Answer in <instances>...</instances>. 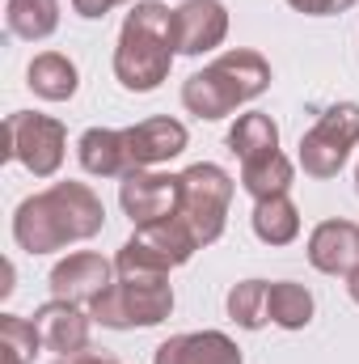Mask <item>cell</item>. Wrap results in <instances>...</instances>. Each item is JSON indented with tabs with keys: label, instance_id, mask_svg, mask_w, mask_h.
I'll use <instances>...</instances> for the list:
<instances>
[{
	"label": "cell",
	"instance_id": "cell-1",
	"mask_svg": "<svg viewBox=\"0 0 359 364\" xmlns=\"http://www.w3.org/2000/svg\"><path fill=\"white\" fill-rule=\"evenodd\" d=\"M101 225L106 208L89 182H55L21 199L13 212V237L26 255H51L68 242H89L93 233H101Z\"/></svg>",
	"mask_w": 359,
	"mask_h": 364
},
{
	"label": "cell",
	"instance_id": "cell-2",
	"mask_svg": "<svg viewBox=\"0 0 359 364\" xmlns=\"http://www.w3.org/2000/svg\"><path fill=\"white\" fill-rule=\"evenodd\" d=\"M174 9L161 0H136L114 47V77L131 93H153L161 81H170L174 68Z\"/></svg>",
	"mask_w": 359,
	"mask_h": 364
},
{
	"label": "cell",
	"instance_id": "cell-3",
	"mask_svg": "<svg viewBox=\"0 0 359 364\" xmlns=\"http://www.w3.org/2000/svg\"><path fill=\"white\" fill-rule=\"evenodd\" d=\"M270 90V64L267 55L250 51V47H237V51H224L220 60H211L203 73L186 77L182 85V106L194 114V119H228L237 106L254 102L258 93Z\"/></svg>",
	"mask_w": 359,
	"mask_h": 364
},
{
	"label": "cell",
	"instance_id": "cell-4",
	"mask_svg": "<svg viewBox=\"0 0 359 364\" xmlns=\"http://www.w3.org/2000/svg\"><path fill=\"white\" fill-rule=\"evenodd\" d=\"M89 318L110 331H136V326H161L174 314V288L170 275H140L118 272L97 296L89 301Z\"/></svg>",
	"mask_w": 359,
	"mask_h": 364
},
{
	"label": "cell",
	"instance_id": "cell-5",
	"mask_svg": "<svg viewBox=\"0 0 359 364\" xmlns=\"http://www.w3.org/2000/svg\"><path fill=\"white\" fill-rule=\"evenodd\" d=\"M199 250V237L190 233V225L182 216L170 220H153V225H136V233L123 242V250L114 255V272H140V275H170L174 267L190 263V255Z\"/></svg>",
	"mask_w": 359,
	"mask_h": 364
},
{
	"label": "cell",
	"instance_id": "cell-6",
	"mask_svg": "<svg viewBox=\"0 0 359 364\" xmlns=\"http://www.w3.org/2000/svg\"><path fill=\"white\" fill-rule=\"evenodd\" d=\"M182 195H178V216L190 225V233L199 237V246H211L224 225H228V203H233V178L211 166L199 161L190 170H182Z\"/></svg>",
	"mask_w": 359,
	"mask_h": 364
},
{
	"label": "cell",
	"instance_id": "cell-7",
	"mask_svg": "<svg viewBox=\"0 0 359 364\" xmlns=\"http://www.w3.org/2000/svg\"><path fill=\"white\" fill-rule=\"evenodd\" d=\"M68 132L51 114L34 110H13L4 119V161H21L34 178H51L64 166Z\"/></svg>",
	"mask_w": 359,
	"mask_h": 364
},
{
	"label": "cell",
	"instance_id": "cell-8",
	"mask_svg": "<svg viewBox=\"0 0 359 364\" xmlns=\"http://www.w3.org/2000/svg\"><path fill=\"white\" fill-rule=\"evenodd\" d=\"M359 144V102H334L300 136V170L309 178H334Z\"/></svg>",
	"mask_w": 359,
	"mask_h": 364
},
{
	"label": "cell",
	"instance_id": "cell-9",
	"mask_svg": "<svg viewBox=\"0 0 359 364\" xmlns=\"http://www.w3.org/2000/svg\"><path fill=\"white\" fill-rule=\"evenodd\" d=\"M178 195H182L178 174L136 170V174H127V178L118 182V203L131 216V225H153V220L178 216Z\"/></svg>",
	"mask_w": 359,
	"mask_h": 364
},
{
	"label": "cell",
	"instance_id": "cell-10",
	"mask_svg": "<svg viewBox=\"0 0 359 364\" xmlns=\"http://www.w3.org/2000/svg\"><path fill=\"white\" fill-rule=\"evenodd\" d=\"M228 38V9L220 0H186L174 9V47L178 55L216 51Z\"/></svg>",
	"mask_w": 359,
	"mask_h": 364
},
{
	"label": "cell",
	"instance_id": "cell-11",
	"mask_svg": "<svg viewBox=\"0 0 359 364\" xmlns=\"http://www.w3.org/2000/svg\"><path fill=\"white\" fill-rule=\"evenodd\" d=\"M34 326H38L43 348L55 352V356H81L89 348V318L72 301L51 296L47 305L34 309Z\"/></svg>",
	"mask_w": 359,
	"mask_h": 364
},
{
	"label": "cell",
	"instance_id": "cell-12",
	"mask_svg": "<svg viewBox=\"0 0 359 364\" xmlns=\"http://www.w3.org/2000/svg\"><path fill=\"white\" fill-rule=\"evenodd\" d=\"M309 263L326 275L359 272V225L355 220H321L309 233Z\"/></svg>",
	"mask_w": 359,
	"mask_h": 364
},
{
	"label": "cell",
	"instance_id": "cell-13",
	"mask_svg": "<svg viewBox=\"0 0 359 364\" xmlns=\"http://www.w3.org/2000/svg\"><path fill=\"white\" fill-rule=\"evenodd\" d=\"M123 140L131 153V170H153V166L178 157L190 136L178 119H144L136 127H123Z\"/></svg>",
	"mask_w": 359,
	"mask_h": 364
},
{
	"label": "cell",
	"instance_id": "cell-14",
	"mask_svg": "<svg viewBox=\"0 0 359 364\" xmlns=\"http://www.w3.org/2000/svg\"><path fill=\"white\" fill-rule=\"evenodd\" d=\"M110 272H114V263H106V259L93 255V250L68 255V259H60V263L51 267V296L72 301V305L93 301V296L110 284Z\"/></svg>",
	"mask_w": 359,
	"mask_h": 364
},
{
	"label": "cell",
	"instance_id": "cell-15",
	"mask_svg": "<svg viewBox=\"0 0 359 364\" xmlns=\"http://www.w3.org/2000/svg\"><path fill=\"white\" fill-rule=\"evenodd\" d=\"M153 364H241V348L224 331H194L165 339L153 352Z\"/></svg>",
	"mask_w": 359,
	"mask_h": 364
},
{
	"label": "cell",
	"instance_id": "cell-16",
	"mask_svg": "<svg viewBox=\"0 0 359 364\" xmlns=\"http://www.w3.org/2000/svg\"><path fill=\"white\" fill-rule=\"evenodd\" d=\"M77 157H81L85 174H93V178H127V174H136L127 140L114 127H89L81 136V144H77Z\"/></svg>",
	"mask_w": 359,
	"mask_h": 364
},
{
	"label": "cell",
	"instance_id": "cell-17",
	"mask_svg": "<svg viewBox=\"0 0 359 364\" xmlns=\"http://www.w3.org/2000/svg\"><path fill=\"white\" fill-rule=\"evenodd\" d=\"M26 85L38 93L43 102H68V97H77V90H81V73H77V64H72L68 55L43 51V55L30 60Z\"/></svg>",
	"mask_w": 359,
	"mask_h": 364
},
{
	"label": "cell",
	"instance_id": "cell-18",
	"mask_svg": "<svg viewBox=\"0 0 359 364\" xmlns=\"http://www.w3.org/2000/svg\"><path fill=\"white\" fill-rule=\"evenodd\" d=\"M258 242L267 246H287L300 237V208L287 195H270V199H254V216H250Z\"/></svg>",
	"mask_w": 359,
	"mask_h": 364
},
{
	"label": "cell",
	"instance_id": "cell-19",
	"mask_svg": "<svg viewBox=\"0 0 359 364\" xmlns=\"http://www.w3.org/2000/svg\"><path fill=\"white\" fill-rule=\"evenodd\" d=\"M292 178H296V166H292L279 149H275V153H263V157L241 161V186H245L254 199L287 195V191H292Z\"/></svg>",
	"mask_w": 359,
	"mask_h": 364
},
{
	"label": "cell",
	"instance_id": "cell-20",
	"mask_svg": "<svg viewBox=\"0 0 359 364\" xmlns=\"http://www.w3.org/2000/svg\"><path fill=\"white\" fill-rule=\"evenodd\" d=\"M4 26H9V34H17L26 43L51 38L55 26H60V0H9L4 4Z\"/></svg>",
	"mask_w": 359,
	"mask_h": 364
},
{
	"label": "cell",
	"instance_id": "cell-21",
	"mask_svg": "<svg viewBox=\"0 0 359 364\" xmlns=\"http://www.w3.org/2000/svg\"><path fill=\"white\" fill-rule=\"evenodd\" d=\"M270 305V322L283 326V331H304L313 322V292L296 279H275L267 292Z\"/></svg>",
	"mask_w": 359,
	"mask_h": 364
},
{
	"label": "cell",
	"instance_id": "cell-22",
	"mask_svg": "<svg viewBox=\"0 0 359 364\" xmlns=\"http://www.w3.org/2000/svg\"><path fill=\"white\" fill-rule=\"evenodd\" d=\"M279 149V127L270 123V114H241L233 127H228V153L237 161H250V157H263Z\"/></svg>",
	"mask_w": 359,
	"mask_h": 364
},
{
	"label": "cell",
	"instance_id": "cell-23",
	"mask_svg": "<svg viewBox=\"0 0 359 364\" xmlns=\"http://www.w3.org/2000/svg\"><path fill=\"white\" fill-rule=\"evenodd\" d=\"M267 292L270 284L267 279H241L228 288V318L241 326V331H263L270 322V305H267Z\"/></svg>",
	"mask_w": 359,
	"mask_h": 364
},
{
	"label": "cell",
	"instance_id": "cell-24",
	"mask_svg": "<svg viewBox=\"0 0 359 364\" xmlns=\"http://www.w3.org/2000/svg\"><path fill=\"white\" fill-rule=\"evenodd\" d=\"M38 348H43V339H38V326L30 318L0 314V352H4V364H34Z\"/></svg>",
	"mask_w": 359,
	"mask_h": 364
},
{
	"label": "cell",
	"instance_id": "cell-25",
	"mask_svg": "<svg viewBox=\"0 0 359 364\" xmlns=\"http://www.w3.org/2000/svg\"><path fill=\"white\" fill-rule=\"evenodd\" d=\"M287 4L304 17H330V13H347L355 0H287Z\"/></svg>",
	"mask_w": 359,
	"mask_h": 364
},
{
	"label": "cell",
	"instance_id": "cell-26",
	"mask_svg": "<svg viewBox=\"0 0 359 364\" xmlns=\"http://www.w3.org/2000/svg\"><path fill=\"white\" fill-rule=\"evenodd\" d=\"M118 4H136V0H72V9L81 13V17H106L110 9H118Z\"/></svg>",
	"mask_w": 359,
	"mask_h": 364
},
{
	"label": "cell",
	"instance_id": "cell-27",
	"mask_svg": "<svg viewBox=\"0 0 359 364\" xmlns=\"http://www.w3.org/2000/svg\"><path fill=\"white\" fill-rule=\"evenodd\" d=\"M77 364H118V356H110V352H97V348H85L81 356H72Z\"/></svg>",
	"mask_w": 359,
	"mask_h": 364
},
{
	"label": "cell",
	"instance_id": "cell-28",
	"mask_svg": "<svg viewBox=\"0 0 359 364\" xmlns=\"http://www.w3.org/2000/svg\"><path fill=\"white\" fill-rule=\"evenodd\" d=\"M13 292V263H4V284H0V296Z\"/></svg>",
	"mask_w": 359,
	"mask_h": 364
},
{
	"label": "cell",
	"instance_id": "cell-29",
	"mask_svg": "<svg viewBox=\"0 0 359 364\" xmlns=\"http://www.w3.org/2000/svg\"><path fill=\"white\" fill-rule=\"evenodd\" d=\"M347 279H351V284H347V288H351V301L359 305V272H355V275H347Z\"/></svg>",
	"mask_w": 359,
	"mask_h": 364
},
{
	"label": "cell",
	"instance_id": "cell-30",
	"mask_svg": "<svg viewBox=\"0 0 359 364\" xmlns=\"http://www.w3.org/2000/svg\"><path fill=\"white\" fill-rule=\"evenodd\" d=\"M55 364H77V360H72V356H60V360H55Z\"/></svg>",
	"mask_w": 359,
	"mask_h": 364
},
{
	"label": "cell",
	"instance_id": "cell-31",
	"mask_svg": "<svg viewBox=\"0 0 359 364\" xmlns=\"http://www.w3.org/2000/svg\"><path fill=\"white\" fill-rule=\"evenodd\" d=\"M355 191H359V166H355Z\"/></svg>",
	"mask_w": 359,
	"mask_h": 364
}]
</instances>
